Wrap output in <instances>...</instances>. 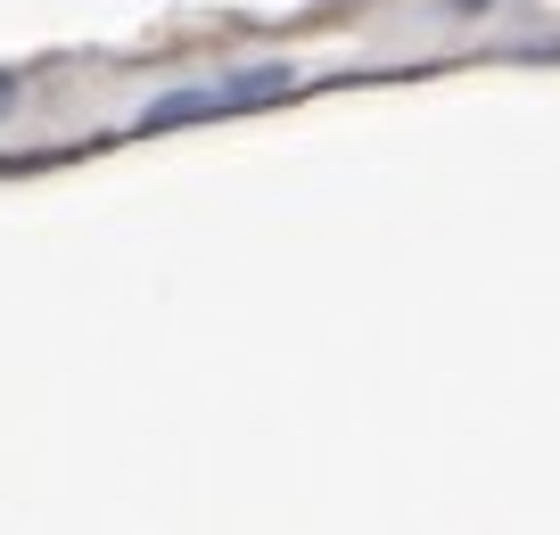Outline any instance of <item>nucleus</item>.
<instances>
[{
    "instance_id": "7ed1b4c3",
    "label": "nucleus",
    "mask_w": 560,
    "mask_h": 535,
    "mask_svg": "<svg viewBox=\"0 0 560 535\" xmlns=\"http://www.w3.org/2000/svg\"><path fill=\"white\" fill-rule=\"evenodd\" d=\"M18 100H25V74H18V67H0V116H9Z\"/></svg>"
},
{
    "instance_id": "f03ea898",
    "label": "nucleus",
    "mask_w": 560,
    "mask_h": 535,
    "mask_svg": "<svg viewBox=\"0 0 560 535\" xmlns=\"http://www.w3.org/2000/svg\"><path fill=\"white\" fill-rule=\"evenodd\" d=\"M503 0H438V25H487Z\"/></svg>"
},
{
    "instance_id": "f257e3e1",
    "label": "nucleus",
    "mask_w": 560,
    "mask_h": 535,
    "mask_svg": "<svg viewBox=\"0 0 560 535\" xmlns=\"http://www.w3.org/2000/svg\"><path fill=\"white\" fill-rule=\"evenodd\" d=\"M298 91V67L289 58H240L223 74H198V83H174L158 100L132 107V132H174V124H207V116H240V107L289 100Z\"/></svg>"
}]
</instances>
